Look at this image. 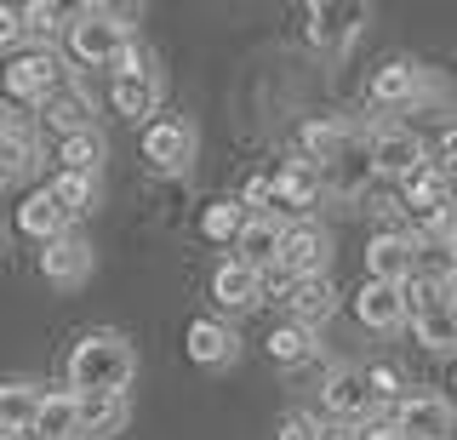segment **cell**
Listing matches in <instances>:
<instances>
[{"label": "cell", "instance_id": "1", "mask_svg": "<svg viewBox=\"0 0 457 440\" xmlns=\"http://www.w3.org/2000/svg\"><path fill=\"white\" fill-rule=\"evenodd\" d=\"M137 378V349L126 332H86L75 349H69V394H126Z\"/></svg>", "mask_w": 457, "mask_h": 440}, {"label": "cell", "instance_id": "2", "mask_svg": "<svg viewBox=\"0 0 457 440\" xmlns=\"http://www.w3.org/2000/svg\"><path fill=\"white\" fill-rule=\"evenodd\" d=\"M63 35H69V52H75L80 63L109 69L126 46H132V18H120L114 6H80V12H69Z\"/></svg>", "mask_w": 457, "mask_h": 440}, {"label": "cell", "instance_id": "3", "mask_svg": "<svg viewBox=\"0 0 457 440\" xmlns=\"http://www.w3.org/2000/svg\"><path fill=\"white\" fill-rule=\"evenodd\" d=\"M366 18H371L366 0H314V6H303V35L314 52H349Z\"/></svg>", "mask_w": 457, "mask_h": 440}, {"label": "cell", "instance_id": "4", "mask_svg": "<svg viewBox=\"0 0 457 440\" xmlns=\"http://www.w3.org/2000/svg\"><path fill=\"white\" fill-rule=\"evenodd\" d=\"M69 87V69L52 46H35V52H12L6 58V92L18 104H46L52 92Z\"/></svg>", "mask_w": 457, "mask_h": 440}, {"label": "cell", "instance_id": "5", "mask_svg": "<svg viewBox=\"0 0 457 440\" xmlns=\"http://www.w3.org/2000/svg\"><path fill=\"white\" fill-rule=\"evenodd\" d=\"M200 154V132L183 115H154L149 126H143V161L154 166V172H189Z\"/></svg>", "mask_w": 457, "mask_h": 440}, {"label": "cell", "instance_id": "6", "mask_svg": "<svg viewBox=\"0 0 457 440\" xmlns=\"http://www.w3.org/2000/svg\"><path fill=\"white\" fill-rule=\"evenodd\" d=\"M423 161H428V149H423V137L411 132V126H395V120L371 126V137H366L371 178H406V172H418Z\"/></svg>", "mask_w": 457, "mask_h": 440}, {"label": "cell", "instance_id": "7", "mask_svg": "<svg viewBox=\"0 0 457 440\" xmlns=\"http://www.w3.org/2000/svg\"><path fill=\"white\" fill-rule=\"evenodd\" d=\"M395 429L411 440H452L457 435V406L440 389H418L395 401Z\"/></svg>", "mask_w": 457, "mask_h": 440}, {"label": "cell", "instance_id": "8", "mask_svg": "<svg viewBox=\"0 0 457 440\" xmlns=\"http://www.w3.org/2000/svg\"><path fill=\"white\" fill-rule=\"evenodd\" d=\"M320 401L337 418V429H361V423H371V411H378V394H371L366 372H354V366H332L326 372Z\"/></svg>", "mask_w": 457, "mask_h": 440}, {"label": "cell", "instance_id": "9", "mask_svg": "<svg viewBox=\"0 0 457 440\" xmlns=\"http://www.w3.org/2000/svg\"><path fill=\"white\" fill-rule=\"evenodd\" d=\"M280 269H286L292 280H314V275H326V269H332V235H326L314 218H303V223H286V240H280Z\"/></svg>", "mask_w": 457, "mask_h": 440}, {"label": "cell", "instance_id": "10", "mask_svg": "<svg viewBox=\"0 0 457 440\" xmlns=\"http://www.w3.org/2000/svg\"><path fill=\"white\" fill-rule=\"evenodd\" d=\"M320 195H326V172L309 161H286L269 178V206L275 212H309V206H320Z\"/></svg>", "mask_w": 457, "mask_h": 440}, {"label": "cell", "instance_id": "11", "mask_svg": "<svg viewBox=\"0 0 457 440\" xmlns=\"http://www.w3.org/2000/svg\"><path fill=\"white\" fill-rule=\"evenodd\" d=\"M40 275H46L57 292L86 286V280H92V246H86L80 235H57V240H46V252H40Z\"/></svg>", "mask_w": 457, "mask_h": 440}, {"label": "cell", "instance_id": "12", "mask_svg": "<svg viewBox=\"0 0 457 440\" xmlns=\"http://www.w3.org/2000/svg\"><path fill=\"white\" fill-rule=\"evenodd\" d=\"M349 149H354V126L343 120V115H314L303 126V161L320 166V172L343 166V161H349Z\"/></svg>", "mask_w": 457, "mask_h": 440}, {"label": "cell", "instance_id": "13", "mask_svg": "<svg viewBox=\"0 0 457 440\" xmlns=\"http://www.w3.org/2000/svg\"><path fill=\"white\" fill-rule=\"evenodd\" d=\"M75 440H114L132 423V401L126 394H75Z\"/></svg>", "mask_w": 457, "mask_h": 440}, {"label": "cell", "instance_id": "14", "mask_svg": "<svg viewBox=\"0 0 457 440\" xmlns=\"http://www.w3.org/2000/svg\"><path fill=\"white\" fill-rule=\"evenodd\" d=\"M183 344H189V361H195V366H212V372L235 366V354H240L235 326H228V320H212V315H195Z\"/></svg>", "mask_w": 457, "mask_h": 440}, {"label": "cell", "instance_id": "15", "mask_svg": "<svg viewBox=\"0 0 457 440\" xmlns=\"http://www.w3.org/2000/svg\"><path fill=\"white\" fill-rule=\"evenodd\" d=\"M418 87H423V63H418V58H389V63H378V75H371L366 97H371L378 109H411Z\"/></svg>", "mask_w": 457, "mask_h": 440}, {"label": "cell", "instance_id": "16", "mask_svg": "<svg viewBox=\"0 0 457 440\" xmlns=\"http://www.w3.org/2000/svg\"><path fill=\"white\" fill-rule=\"evenodd\" d=\"M406 326H411V337H418L428 354H457V292H440L435 303L418 309Z\"/></svg>", "mask_w": 457, "mask_h": 440}, {"label": "cell", "instance_id": "17", "mask_svg": "<svg viewBox=\"0 0 457 440\" xmlns=\"http://www.w3.org/2000/svg\"><path fill=\"white\" fill-rule=\"evenodd\" d=\"M354 320H361L366 332H400V326H406V292L383 286V280H366V286L354 292Z\"/></svg>", "mask_w": 457, "mask_h": 440}, {"label": "cell", "instance_id": "18", "mask_svg": "<svg viewBox=\"0 0 457 440\" xmlns=\"http://www.w3.org/2000/svg\"><path fill=\"white\" fill-rule=\"evenodd\" d=\"M40 166V137L29 132V120H0V189L6 183H23Z\"/></svg>", "mask_w": 457, "mask_h": 440}, {"label": "cell", "instance_id": "19", "mask_svg": "<svg viewBox=\"0 0 457 440\" xmlns=\"http://www.w3.org/2000/svg\"><path fill=\"white\" fill-rule=\"evenodd\" d=\"M280 240H286V223L275 218V212H263V218H246V229H240V240H235V258L263 275V269L280 263Z\"/></svg>", "mask_w": 457, "mask_h": 440}, {"label": "cell", "instance_id": "20", "mask_svg": "<svg viewBox=\"0 0 457 440\" xmlns=\"http://www.w3.org/2000/svg\"><path fill=\"white\" fill-rule=\"evenodd\" d=\"M366 275L383 280V286H406V280H411V240L400 235V229L371 235V246H366Z\"/></svg>", "mask_w": 457, "mask_h": 440}, {"label": "cell", "instance_id": "21", "mask_svg": "<svg viewBox=\"0 0 457 440\" xmlns=\"http://www.w3.org/2000/svg\"><path fill=\"white\" fill-rule=\"evenodd\" d=\"M286 309H292V326H303V332H320V326L332 320V309H337V286H332V275L297 280V286L286 292Z\"/></svg>", "mask_w": 457, "mask_h": 440}, {"label": "cell", "instance_id": "22", "mask_svg": "<svg viewBox=\"0 0 457 440\" xmlns=\"http://www.w3.org/2000/svg\"><path fill=\"white\" fill-rule=\"evenodd\" d=\"M40 401H46V389H40L35 378H6L0 383V435L29 440V423H35Z\"/></svg>", "mask_w": 457, "mask_h": 440}, {"label": "cell", "instance_id": "23", "mask_svg": "<svg viewBox=\"0 0 457 440\" xmlns=\"http://www.w3.org/2000/svg\"><path fill=\"white\" fill-rule=\"evenodd\" d=\"M69 206L52 195V183L46 189H29L23 195V206H18V229L23 235H35V240H57V235H69Z\"/></svg>", "mask_w": 457, "mask_h": 440}, {"label": "cell", "instance_id": "24", "mask_svg": "<svg viewBox=\"0 0 457 440\" xmlns=\"http://www.w3.org/2000/svg\"><path fill=\"white\" fill-rule=\"evenodd\" d=\"M212 303L228 309V315L263 303V292H257V269H246L240 258H223L218 269H212Z\"/></svg>", "mask_w": 457, "mask_h": 440}, {"label": "cell", "instance_id": "25", "mask_svg": "<svg viewBox=\"0 0 457 440\" xmlns=\"http://www.w3.org/2000/svg\"><path fill=\"white\" fill-rule=\"evenodd\" d=\"M109 104H114L120 120H149L154 109H161V69H154V75H114Z\"/></svg>", "mask_w": 457, "mask_h": 440}, {"label": "cell", "instance_id": "26", "mask_svg": "<svg viewBox=\"0 0 457 440\" xmlns=\"http://www.w3.org/2000/svg\"><path fill=\"white\" fill-rule=\"evenodd\" d=\"M40 120L52 126L57 137H75V132H92V97H86L80 87H63V92H52L46 104H40Z\"/></svg>", "mask_w": 457, "mask_h": 440}, {"label": "cell", "instance_id": "27", "mask_svg": "<svg viewBox=\"0 0 457 440\" xmlns=\"http://www.w3.org/2000/svg\"><path fill=\"white\" fill-rule=\"evenodd\" d=\"M411 280L457 292V240H423V246H411Z\"/></svg>", "mask_w": 457, "mask_h": 440}, {"label": "cell", "instance_id": "28", "mask_svg": "<svg viewBox=\"0 0 457 440\" xmlns=\"http://www.w3.org/2000/svg\"><path fill=\"white\" fill-rule=\"evenodd\" d=\"M75 411H80V401L69 389H46L35 423H29V440H75Z\"/></svg>", "mask_w": 457, "mask_h": 440}, {"label": "cell", "instance_id": "29", "mask_svg": "<svg viewBox=\"0 0 457 440\" xmlns=\"http://www.w3.org/2000/svg\"><path fill=\"white\" fill-rule=\"evenodd\" d=\"M104 154H109V144H104V132H75V137H63L57 144V166L63 172H75V178H97L104 172Z\"/></svg>", "mask_w": 457, "mask_h": 440}, {"label": "cell", "instance_id": "30", "mask_svg": "<svg viewBox=\"0 0 457 440\" xmlns=\"http://www.w3.org/2000/svg\"><path fill=\"white\" fill-rule=\"evenodd\" d=\"M269 361L275 366H309V361H320V332H303V326H275L269 332Z\"/></svg>", "mask_w": 457, "mask_h": 440}, {"label": "cell", "instance_id": "31", "mask_svg": "<svg viewBox=\"0 0 457 440\" xmlns=\"http://www.w3.org/2000/svg\"><path fill=\"white\" fill-rule=\"evenodd\" d=\"M52 195L69 206V218H86V212H97V201H104V183H97V178H75V172H57L52 178Z\"/></svg>", "mask_w": 457, "mask_h": 440}, {"label": "cell", "instance_id": "32", "mask_svg": "<svg viewBox=\"0 0 457 440\" xmlns=\"http://www.w3.org/2000/svg\"><path fill=\"white\" fill-rule=\"evenodd\" d=\"M440 195H452V178L435 161H423L418 172L400 178V206H423V201H440Z\"/></svg>", "mask_w": 457, "mask_h": 440}, {"label": "cell", "instance_id": "33", "mask_svg": "<svg viewBox=\"0 0 457 440\" xmlns=\"http://www.w3.org/2000/svg\"><path fill=\"white\" fill-rule=\"evenodd\" d=\"M200 229H206V240H223V246H235L240 229H246V206H240V201H218V206H206Z\"/></svg>", "mask_w": 457, "mask_h": 440}, {"label": "cell", "instance_id": "34", "mask_svg": "<svg viewBox=\"0 0 457 440\" xmlns=\"http://www.w3.org/2000/svg\"><path fill=\"white\" fill-rule=\"evenodd\" d=\"M23 29L35 40H52L57 29H69V12L52 6V0H35V6H23Z\"/></svg>", "mask_w": 457, "mask_h": 440}, {"label": "cell", "instance_id": "35", "mask_svg": "<svg viewBox=\"0 0 457 440\" xmlns=\"http://www.w3.org/2000/svg\"><path fill=\"white\" fill-rule=\"evenodd\" d=\"M366 383H371V394L378 401H400V389H406V372L389 361H378V366H366Z\"/></svg>", "mask_w": 457, "mask_h": 440}, {"label": "cell", "instance_id": "36", "mask_svg": "<svg viewBox=\"0 0 457 440\" xmlns=\"http://www.w3.org/2000/svg\"><path fill=\"white\" fill-rule=\"evenodd\" d=\"M446 104H452V87H446V75L423 69V87H418V97H411V109H446Z\"/></svg>", "mask_w": 457, "mask_h": 440}, {"label": "cell", "instance_id": "37", "mask_svg": "<svg viewBox=\"0 0 457 440\" xmlns=\"http://www.w3.org/2000/svg\"><path fill=\"white\" fill-rule=\"evenodd\" d=\"M29 40V29H23V6H0V52H18Z\"/></svg>", "mask_w": 457, "mask_h": 440}, {"label": "cell", "instance_id": "38", "mask_svg": "<svg viewBox=\"0 0 457 440\" xmlns=\"http://www.w3.org/2000/svg\"><path fill=\"white\" fill-rule=\"evenodd\" d=\"M292 286H297V280L286 275L280 263H275V269H263V275H257V292H263V303H275V297L286 303V292H292Z\"/></svg>", "mask_w": 457, "mask_h": 440}, {"label": "cell", "instance_id": "39", "mask_svg": "<svg viewBox=\"0 0 457 440\" xmlns=\"http://www.w3.org/2000/svg\"><path fill=\"white\" fill-rule=\"evenodd\" d=\"M275 440H320V423L303 418V411H292V418L280 423V435H275Z\"/></svg>", "mask_w": 457, "mask_h": 440}, {"label": "cell", "instance_id": "40", "mask_svg": "<svg viewBox=\"0 0 457 440\" xmlns=\"http://www.w3.org/2000/svg\"><path fill=\"white\" fill-rule=\"evenodd\" d=\"M440 172H446V178H457V120L446 126V132H440Z\"/></svg>", "mask_w": 457, "mask_h": 440}, {"label": "cell", "instance_id": "41", "mask_svg": "<svg viewBox=\"0 0 457 440\" xmlns=\"http://www.w3.org/2000/svg\"><path fill=\"white\" fill-rule=\"evenodd\" d=\"M361 440H411V435H400V429H395V423H378V429H366Z\"/></svg>", "mask_w": 457, "mask_h": 440}, {"label": "cell", "instance_id": "42", "mask_svg": "<svg viewBox=\"0 0 457 440\" xmlns=\"http://www.w3.org/2000/svg\"><path fill=\"white\" fill-rule=\"evenodd\" d=\"M320 440H361L354 429H320Z\"/></svg>", "mask_w": 457, "mask_h": 440}, {"label": "cell", "instance_id": "43", "mask_svg": "<svg viewBox=\"0 0 457 440\" xmlns=\"http://www.w3.org/2000/svg\"><path fill=\"white\" fill-rule=\"evenodd\" d=\"M0 440H18V435H0Z\"/></svg>", "mask_w": 457, "mask_h": 440}, {"label": "cell", "instance_id": "44", "mask_svg": "<svg viewBox=\"0 0 457 440\" xmlns=\"http://www.w3.org/2000/svg\"><path fill=\"white\" fill-rule=\"evenodd\" d=\"M0 246H6V240H0Z\"/></svg>", "mask_w": 457, "mask_h": 440}]
</instances>
